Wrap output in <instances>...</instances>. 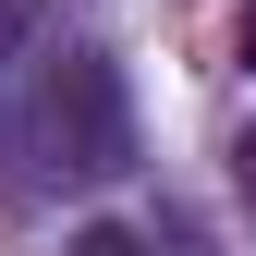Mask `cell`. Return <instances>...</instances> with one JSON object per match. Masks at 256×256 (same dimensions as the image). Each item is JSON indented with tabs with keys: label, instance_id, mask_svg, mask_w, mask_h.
<instances>
[{
	"label": "cell",
	"instance_id": "1",
	"mask_svg": "<svg viewBox=\"0 0 256 256\" xmlns=\"http://www.w3.org/2000/svg\"><path fill=\"white\" fill-rule=\"evenodd\" d=\"M37 146H49V171H74V183H110L122 158H134V98H122V74L98 49H61L49 61V86H37Z\"/></svg>",
	"mask_w": 256,
	"mask_h": 256
},
{
	"label": "cell",
	"instance_id": "2",
	"mask_svg": "<svg viewBox=\"0 0 256 256\" xmlns=\"http://www.w3.org/2000/svg\"><path fill=\"white\" fill-rule=\"evenodd\" d=\"M61 256H146V244H134V232H122V220H86V232H74V244H61Z\"/></svg>",
	"mask_w": 256,
	"mask_h": 256
},
{
	"label": "cell",
	"instance_id": "3",
	"mask_svg": "<svg viewBox=\"0 0 256 256\" xmlns=\"http://www.w3.org/2000/svg\"><path fill=\"white\" fill-rule=\"evenodd\" d=\"M24 37H37V0H0V61H12Z\"/></svg>",
	"mask_w": 256,
	"mask_h": 256
},
{
	"label": "cell",
	"instance_id": "4",
	"mask_svg": "<svg viewBox=\"0 0 256 256\" xmlns=\"http://www.w3.org/2000/svg\"><path fill=\"white\" fill-rule=\"evenodd\" d=\"M232 183H244V196H256V134H244V146H232Z\"/></svg>",
	"mask_w": 256,
	"mask_h": 256
},
{
	"label": "cell",
	"instance_id": "5",
	"mask_svg": "<svg viewBox=\"0 0 256 256\" xmlns=\"http://www.w3.org/2000/svg\"><path fill=\"white\" fill-rule=\"evenodd\" d=\"M244 74H256V0H244Z\"/></svg>",
	"mask_w": 256,
	"mask_h": 256
}]
</instances>
